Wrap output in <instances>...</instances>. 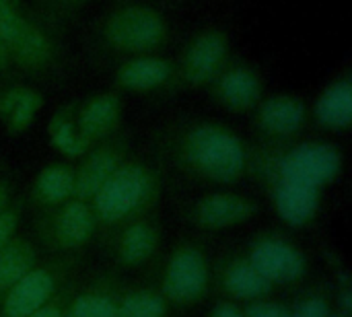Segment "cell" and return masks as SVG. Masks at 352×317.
Listing matches in <instances>:
<instances>
[{
  "label": "cell",
  "instance_id": "obj_1",
  "mask_svg": "<svg viewBox=\"0 0 352 317\" xmlns=\"http://www.w3.org/2000/svg\"><path fill=\"white\" fill-rule=\"evenodd\" d=\"M163 157L186 177L233 186L248 175V151L237 132L214 120L169 124L161 140Z\"/></svg>",
  "mask_w": 352,
  "mask_h": 317
},
{
  "label": "cell",
  "instance_id": "obj_2",
  "mask_svg": "<svg viewBox=\"0 0 352 317\" xmlns=\"http://www.w3.org/2000/svg\"><path fill=\"white\" fill-rule=\"evenodd\" d=\"M161 192V173L155 167L128 157L89 200L97 223V237L105 239L120 227L155 215Z\"/></svg>",
  "mask_w": 352,
  "mask_h": 317
},
{
  "label": "cell",
  "instance_id": "obj_3",
  "mask_svg": "<svg viewBox=\"0 0 352 317\" xmlns=\"http://www.w3.org/2000/svg\"><path fill=\"white\" fill-rule=\"evenodd\" d=\"M210 260L198 239H179L169 252L159 291L171 309H190L210 293Z\"/></svg>",
  "mask_w": 352,
  "mask_h": 317
},
{
  "label": "cell",
  "instance_id": "obj_4",
  "mask_svg": "<svg viewBox=\"0 0 352 317\" xmlns=\"http://www.w3.org/2000/svg\"><path fill=\"white\" fill-rule=\"evenodd\" d=\"M95 235L97 223L91 204L85 200L70 198L54 208L35 210L33 243L52 256L82 252Z\"/></svg>",
  "mask_w": 352,
  "mask_h": 317
},
{
  "label": "cell",
  "instance_id": "obj_5",
  "mask_svg": "<svg viewBox=\"0 0 352 317\" xmlns=\"http://www.w3.org/2000/svg\"><path fill=\"white\" fill-rule=\"evenodd\" d=\"M82 252L58 254L37 262L0 301V317H27L47 303L58 289L78 274Z\"/></svg>",
  "mask_w": 352,
  "mask_h": 317
},
{
  "label": "cell",
  "instance_id": "obj_6",
  "mask_svg": "<svg viewBox=\"0 0 352 317\" xmlns=\"http://www.w3.org/2000/svg\"><path fill=\"white\" fill-rule=\"evenodd\" d=\"M169 27L163 14L144 4H128L113 10L103 23V39L109 47L128 54H153L165 45Z\"/></svg>",
  "mask_w": 352,
  "mask_h": 317
},
{
  "label": "cell",
  "instance_id": "obj_7",
  "mask_svg": "<svg viewBox=\"0 0 352 317\" xmlns=\"http://www.w3.org/2000/svg\"><path fill=\"white\" fill-rule=\"evenodd\" d=\"M245 254L256 270L276 287H297L309 274L307 254L283 231H260L256 233Z\"/></svg>",
  "mask_w": 352,
  "mask_h": 317
},
{
  "label": "cell",
  "instance_id": "obj_8",
  "mask_svg": "<svg viewBox=\"0 0 352 317\" xmlns=\"http://www.w3.org/2000/svg\"><path fill=\"white\" fill-rule=\"evenodd\" d=\"M0 39L6 45L10 62H16L25 70L43 72L56 62L52 37L23 17L10 0L0 2Z\"/></svg>",
  "mask_w": 352,
  "mask_h": 317
},
{
  "label": "cell",
  "instance_id": "obj_9",
  "mask_svg": "<svg viewBox=\"0 0 352 317\" xmlns=\"http://www.w3.org/2000/svg\"><path fill=\"white\" fill-rule=\"evenodd\" d=\"M210 289L217 297L233 303L268 299L274 293V287L256 270L245 250H231L219 256L210 268Z\"/></svg>",
  "mask_w": 352,
  "mask_h": 317
},
{
  "label": "cell",
  "instance_id": "obj_10",
  "mask_svg": "<svg viewBox=\"0 0 352 317\" xmlns=\"http://www.w3.org/2000/svg\"><path fill=\"white\" fill-rule=\"evenodd\" d=\"M161 241V223L155 215H148L120 227L101 239V245L120 270H136L146 266L157 256Z\"/></svg>",
  "mask_w": 352,
  "mask_h": 317
},
{
  "label": "cell",
  "instance_id": "obj_11",
  "mask_svg": "<svg viewBox=\"0 0 352 317\" xmlns=\"http://www.w3.org/2000/svg\"><path fill=\"white\" fill-rule=\"evenodd\" d=\"M260 215V204L237 192H212L196 202H192L186 210V221L200 231H227L250 223Z\"/></svg>",
  "mask_w": 352,
  "mask_h": 317
},
{
  "label": "cell",
  "instance_id": "obj_12",
  "mask_svg": "<svg viewBox=\"0 0 352 317\" xmlns=\"http://www.w3.org/2000/svg\"><path fill=\"white\" fill-rule=\"evenodd\" d=\"M130 155V140L124 132L93 144L74 167V198L89 202L99 188L118 171Z\"/></svg>",
  "mask_w": 352,
  "mask_h": 317
},
{
  "label": "cell",
  "instance_id": "obj_13",
  "mask_svg": "<svg viewBox=\"0 0 352 317\" xmlns=\"http://www.w3.org/2000/svg\"><path fill=\"white\" fill-rule=\"evenodd\" d=\"M231 58L229 35L221 29L198 33L179 58V78L188 87L210 85Z\"/></svg>",
  "mask_w": 352,
  "mask_h": 317
},
{
  "label": "cell",
  "instance_id": "obj_14",
  "mask_svg": "<svg viewBox=\"0 0 352 317\" xmlns=\"http://www.w3.org/2000/svg\"><path fill=\"white\" fill-rule=\"evenodd\" d=\"M254 126L260 132L262 140L291 142L307 124L309 109L307 105L289 93H278L262 99L254 109Z\"/></svg>",
  "mask_w": 352,
  "mask_h": 317
},
{
  "label": "cell",
  "instance_id": "obj_15",
  "mask_svg": "<svg viewBox=\"0 0 352 317\" xmlns=\"http://www.w3.org/2000/svg\"><path fill=\"white\" fill-rule=\"evenodd\" d=\"M212 97L231 113L254 111L262 101L264 83L262 76L245 62H227L219 76L210 83Z\"/></svg>",
  "mask_w": 352,
  "mask_h": 317
},
{
  "label": "cell",
  "instance_id": "obj_16",
  "mask_svg": "<svg viewBox=\"0 0 352 317\" xmlns=\"http://www.w3.org/2000/svg\"><path fill=\"white\" fill-rule=\"evenodd\" d=\"M270 196V202L278 215V219L291 229L309 227L322 206V190L309 184L278 177L268 188H264Z\"/></svg>",
  "mask_w": 352,
  "mask_h": 317
},
{
  "label": "cell",
  "instance_id": "obj_17",
  "mask_svg": "<svg viewBox=\"0 0 352 317\" xmlns=\"http://www.w3.org/2000/svg\"><path fill=\"white\" fill-rule=\"evenodd\" d=\"M118 270H101L89 283L76 287L68 305V317H118V307L126 291Z\"/></svg>",
  "mask_w": 352,
  "mask_h": 317
},
{
  "label": "cell",
  "instance_id": "obj_18",
  "mask_svg": "<svg viewBox=\"0 0 352 317\" xmlns=\"http://www.w3.org/2000/svg\"><path fill=\"white\" fill-rule=\"evenodd\" d=\"M76 122L80 136L91 146L113 136L122 124V97L118 93H97L78 101Z\"/></svg>",
  "mask_w": 352,
  "mask_h": 317
},
{
  "label": "cell",
  "instance_id": "obj_19",
  "mask_svg": "<svg viewBox=\"0 0 352 317\" xmlns=\"http://www.w3.org/2000/svg\"><path fill=\"white\" fill-rule=\"evenodd\" d=\"M173 76V64L165 58L142 54L126 60L116 70V87L120 91L148 93L165 87Z\"/></svg>",
  "mask_w": 352,
  "mask_h": 317
},
{
  "label": "cell",
  "instance_id": "obj_20",
  "mask_svg": "<svg viewBox=\"0 0 352 317\" xmlns=\"http://www.w3.org/2000/svg\"><path fill=\"white\" fill-rule=\"evenodd\" d=\"M43 107V95L25 85H10L0 89V124L6 134H25L39 109Z\"/></svg>",
  "mask_w": 352,
  "mask_h": 317
},
{
  "label": "cell",
  "instance_id": "obj_21",
  "mask_svg": "<svg viewBox=\"0 0 352 317\" xmlns=\"http://www.w3.org/2000/svg\"><path fill=\"white\" fill-rule=\"evenodd\" d=\"M70 198H74V167L68 163H52L35 175L25 202L33 210H43L64 204Z\"/></svg>",
  "mask_w": 352,
  "mask_h": 317
},
{
  "label": "cell",
  "instance_id": "obj_22",
  "mask_svg": "<svg viewBox=\"0 0 352 317\" xmlns=\"http://www.w3.org/2000/svg\"><path fill=\"white\" fill-rule=\"evenodd\" d=\"M314 118L320 128L330 132H344L352 122V80L351 76L334 78L318 97Z\"/></svg>",
  "mask_w": 352,
  "mask_h": 317
},
{
  "label": "cell",
  "instance_id": "obj_23",
  "mask_svg": "<svg viewBox=\"0 0 352 317\" xmlns=\"http://www.w3.org/2000/svg\"><path fill=\"white\" fill-rule=\"evenodd\" d=\"M76 109H78V101L64 103L47 120L50 146L56 153H60L64 159H80L91 149V144L80 136Z\"/></svg>",
  "mask_w": 352,
  "mask_h": 317
},
{
  "label": "cell",
  "instance_id": "obj_24",
  "mask_svg": "<svg viewBox=\"0 0 352 317\" xmlns=\"http://www.w3.org/2000/svg\"><path fill=\"white\" fill-rule=\"evenodd\" d=\"M39 262L37 245L23 235H14L0 250V301Z\"/></svg>",
  "mask_w": 352,
  "mask_h": 317
},
{
  "label": "cell",
  "instance_id": "obj_25",
  "mask_svg": "<svg viewBox=\"0 0 352 317\" xmlns=\"http://www.w3.org/2000/svg\"><path fill=\"white\" fill-rule=\"evenodd\" d=\"M171 307L159 287H126L118 317H169Z\"/></svg>",
  "mask_w": 352,
  "mask_h": 317
},
{
  "label": "cell",
  "instance_id": "obj_26",
  "mask_svg": "<svg viewBox=\"0 0 352 317\" xmlns=\"http://www.w3.org/2000/svg\"><path fill=\"white\" fill-rule=\"evenodd\" d=\"M291 307V317H330L334 311V289L326 281L307 285Z\"/></svg>",
  "mask_w": 352,
  "mask_h": 317
},
{
  "label": "cell",
  "instance_id": "obj_27",
  "mask_svg": "<svg viewBox=\"0 0 352 317\" xmlns=\"http://www.w3.org/2000/svg\"><path fill=\"white\" fill-rule=\"evenodd\" d=\"M76 287H78V281H76V276H72L58 289V293L47 303H43L39 309H35L27 317H68V305L72 301Z\"/></svg>",
  "mask_w": 352,
  "mask_h": 317
},
{
  "label": "cell",
  "instance_id": "obj_28",
  "mask_svg": "<svg viewBox=\"0 0 352 317\" xmlns=\"http://www.w3.org/2000/svg\"><path fill=\"white\" fill-rule=\"evenodd\" d=\"M23 210H25V198L14 196L12 202L0 212V250L16 235V229L21 225Z\"/></svg>",
  "mask_w": 352,
  "mask_h": 317
},
{
  "label": "cell",
  "instance_id": "obj_29",
  "mask_svg": "<svg viewBox=\"0 0 352 317\" xmlns=\"http://www.w3.org/2000/svg\"><path fill=\"white\" fill-rule=\"evenodd\" d=\"M243 316L245 317H291V307L274 301L272 297L268 299H258L250 301L243 305Z\"/></svg>",
  "mask_w": 352,
  "mask_h": 317
},
{
  "label": "cell",
  "instance_id": "obj_30",
  "mask_svg": "<svg viewBox=\"0 0 352 317\" xmlns=\"http://www.w3.org/2000/svg\"><path fill=\"white\" fill-rule=\"evenodd\" d=\"M208 317H245L243 316V307L233 303V301H227V299H221L214 303V307L208 311Z\"/></svg>",
  "mask_w": 352,
  "mask_h": 317
},
{
  "label": "cell",
  "instance_id": "obj_31",
  "mask_svg": "<svg viewBox=\"0 0 352 317\" xmlns=\"http://www.w3.org/2000/svg\"><path fill=\"white\" fill-rule=\"evenodd\" d=\"M14 198V186L8 177H0V212L12 202Z\"/></svg>",
  "mask_w": 352,
  "mask_h": 317
},
{
  "label": "cell",
  "instance_id": "obj_32",
  "mask_svg": "<svg viewBox=\"0 0 352 317\" xmlns=\"http://www.w3.org/2000/svg\"><path fill=\"white\" fill-rule=\"evenodd\" d=\"M8 66H10V56H8V52H6V45H4L2 39H0V72H6Z\"/></svg>",
  "mask_w": 352,
  "mask_h": 317
},
{
  "label": "cell",
  "instance_id": "obj_33",
  "mask_svg": "<svg viewBox=\"0 0 352 317\" xmlns=\"http://www.w3.org/2000/svg\"><path fill=\"white\" fill-rule=\"evenodd\" d=\"M330 317H351V316H344V314H340V311H332V316Z\"/></svg>",
  "mask_w": 352,
  "mask_h": 317
},
{
  "label": "cell",
  "instance_id": "obj_34",
  "mask_svg": "<svg viewBox=\"0 0 352 317\" xmlns=\"http://www.w3.org/2000/svg\"><path fill=\"white\" fill-rule=\"evenodd\" d=\"M0 2H6V0H0Z\"/></svg>",
  "mask_w": 352,
  "mask_h": 317
}]
</instances>
